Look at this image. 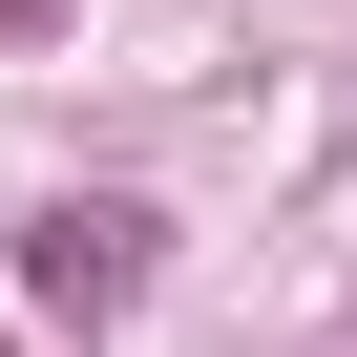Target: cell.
Masks as SVG:
<instances>
[{
    "mask_svg": "<svg viewBox=\"0 0 357 357\" xmlns=\"http://www.w3.org/2000/svg\"><path fill=\"white\" fill-rule=\"evenodd\" d=\"M22 294H43V315H126V294H147V211H126V190L43 211V231H22Z\"/></svg>",
    "mask_w": 357,
    "mask_h": 357,
    "instance_id": "cell-1",
    "label": "cell"
}]
</instances>
